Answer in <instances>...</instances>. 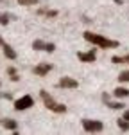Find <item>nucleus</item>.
<instances>
[{
    "mask_svg": "<svg viewBox=\"0 0 129 135\" xmlns=\"http://www.w3.org/2000/svg\"><path fill=\"white\" fill-rule=\"evenodd\" d=\"M2 126L4 128H7V130H18V124H16V121H13V119H4L2 121Z\"/></svg>",
    "mask_w": 129,
    "mask_h": 135,
    "instance_id": "nucleus-10",
    "label": "nucleus"
},
{
    "mask_svg": "<svg viewBox=\"0 0 129 135\" xmlns=\"http://www.w3.org/2000/svg\"><path fill=\"white\" fill-rule=\"evenodd\" d=\"M57 86H59V88H77L79 83H77L75 79H72V78H61L59 83H57Z\"/></svg>",
    "mask_w": 129,
    "mask_h": 135,
    "instance_id": "nucleus-5",
    "label": "nucleus"
},
{
    "mask_svg": "<svg viewBox=\"0 0 129 135\" xmlns=\"http://www.w3.org/2000/svg\"><path fill=\"white\" fill-rule=\"evenodd\" d=\"M7 74L11 76V79H13V81H18V79H20V78H18V74H16V70H14L13 67H9V69H7Z\"/></svg>",
    "mask_w": 129,
    "mask_h": 135,
    "instance_id": "nucleus-16",
    "label": "nucleus"
},
{
    "mask_svg": "<svg viewBox=\"0 0 129 135\" xmlns=\"http://www.w3.org/2000/svg\"><path fill=\"white\" fill-rule=\"evenodd\" d=\"M83 36H84L86 42L93 43V45H97V47H102V49H117L118 47L117 40H109V38H106V36H100V34H95V32L86 31Z\"/></svg>",
    "mask_w": 129,
    "mask_h": 135,
    "instance_id": "nucleus-1",
    "label": "nucleus"
},
{
    "mask_svg": "<svg viewBox=\"0 0 129 135\" xmlns=\"http://www.w3.org/2000/svg\"><path fill=\"white\" fill-rule=\"evenodd\" d=\"M0 45L4 47V54H6V58H9V60H16V52L13 51V47L7 45V43H4V40L0 38Z\"/></svg>",
    "mask_w": 129,
    "mask_h": 135,
    "instance_id": "nucleus-9",
    "label": "nucleus"
},
{
    "mask_svg": "<svg viewBox=\"0 0 129 135\" xmlns=\"http://www.w3.org/2000/svg\"><path fill=\"white\" fill-rule=\"evenodd\" d=\"M9 15H0V23H2V25H7V23H9Z\"/></svg>",
    "mask_w": 129,
    "mask_h": 135,
    "instance_id": "nucleus-17",
    "label": "nucleus"
},
{
    "mask_svg": "<svg viewBox=\"0 0 129 135\" xmlns=\"http://www.w3.org/2000/svg\"><path fill=\"white\" fill-rule=\"evenodd\" d=\"M113 95H115V97H118V99H122V97H127V95H129V90H127V88H122V86H118V88H115Z\"/></svg>",
    "mask_w": 129,
    "mask_h": 135,
    "instance_id": "nucleus-11",
    "label": "nucleus"
},
{
    "mask_svg": "<svg viewBox=\"0 0 129 135\" xmlns=\"http://www.w3.org/2000/svg\"><path fill=\"white\" fill-rule=\"evenodd\" d=\"M118 81L120 83H127L129 81V70H122V72L118 74Z\"/></svg>",
    "mask_w": 129,
    "mask_h": 135,
    "instance_id": "nucleus-15",
    "label": "nucleus"
},
{
    "mask_svg": "<svg viewBox=\"0 0 129 135\" xmlns=\"http://www.w3.org/2000/svg\"><path fill=\"white\" fill-rule=\"evenodd\" d=\"M124 119H127V121H129V110H126V112H124Z\"/></svg>",
    "mask_w": 129,
    "mask_h": 135,
    "instance_id": "nucleus-22",
    "label": "nucleus"
},
{
    "mask_svg": "<svg viewBox=\"0 0 129 135\" xmlns=\"http://www.w3.org/2000/svg\"><path fill=\"white\" fill-rule=\"evenodd\" d=\"M0 97H2V99H11L13 95H11V94H0Z\"/></svg>",
    "mask_w": 129,
    "mask_h": 135,
    "instance_id": "nucleus-21",
    "label": "nucleus"
},
{
    "mask_svg": "<svg viewBox=\"0 0 129 135\" xmlns=\"http://www.w3.org/2000/svg\"><path fill=\"white\" fill-rule=\"evenodd\" d=\"M32 104H34V99H32L31 95H23L20 99H16L14 101V108L16 110H27V108H32Z\"/></svg>",
    "mask_w": 129,
    "mask_h": 135,
    "instance_id": "nucleus-4",
    "label": "nucleus"
},
{
    "mask_svg": "<svg viewBox=\"0 0 129 135\" xmlns=\"http://www.w3.org/2000/svg\"><path fill=\"white\" fill-rule=\"evenodd\" d=\"M22 6H34V4H38V0H18Z\"/></svg>",
    "mask_w": 129,
    "mask_h": 135,
    "instance_id": "nucleus-19",
    "label": "nucleus"
},
{
    "mask_svg": "<svg viewBox=\"0 0 129 135\" xmlns=\"http://www.w3.org/2000/svg\"><path fill=\"white\" fill-rule=\"evenodd\" d=\"M52 70V65L50 63H41V65H36V69H34V74L36 76H45V74H49Z\"/></svg>",
    "mask_w": 129,
    "mask_h": 135,
    "instance_id": "nucleus-7",
    "label": "nucleus"
},
{
    "mask_svg": "<svg viewBox=\"0 0 129 135\" xmlns=\"http://www.w3.org/2000/svg\"><path fill=\"white\" fill-rule=\"evenodd\" d=\"M32 49H34V51H45V49H47V43L41 42V40H34V42H32Z\"/></svg>",
    "mask_w": 129,
    "mask_h": 135,
    "instance_id": "nucleus-12",
    "label": "nucleus"
},
{
    "mask_svg": "<svg viewBox=\"0 0 129 135\" xmlns=\"http://www.w3.org/2000/svg\"><path fill=\"white\" fill-rule=\"evenodd\" d=\"M45 51L47 52H54L56 51V45H54V43H47V49H45Z\"/></svg>",
    "mask_w": 129,
    "mask_h": 135,
    "instance_id": "nucleus-20",
    "label": "nucleus"
},
{
    "mask_svg": "<svg viewBox=\"0 0 129 135\" xmlns=\"http://www.w3.org/2000/svg\"><path fill=\"white\" fill-rule=\"evenodd\" d=\"M40 95H41L43 103H45V106H47L49 110H52V112H56V114H64V112H66V106H64V104H61V103H56V101H54V99L47 92H45V90H41V92H40Z\"/></svg>",
    "mask_w": 129,
    "mask_h": 135,
    "instance_id": "nucleus-2",
    "label": "nucleus"
},
{
    "mask_svg": "<svg viewBox=\"0 0 129 135\" xmlns=\"http://www.w3.org/2000/svg\"><path fill=\"white\" fill-rule=\"evenodd\" d=\"M77 58H79L81 61H84V63H92V61H95V60H97V54H95V51L79 52V54H77Z\"/></svg>",
    "mask_w": 129,
    "mask_h": 135,
    "instance_id": "nucleus-6",
    "label": "nucleus"
},
{
    "mask_svg": "<svg viewBox=\"0 0 129 135\" xmlns=\"http://www.w3.org/2000/svg\"><path fill=\"white\" fill-rule=\"evenodd\" d=\"M111 61L113 63H129V54H126V56H113Z\"/></svg>",
    "mask_w": 129,
    "mask_h": 135,
    "instance_id": "nucleus-14",
    "label": "nucleus"
},
{
    "mask_svg": "<svg viewBox=\"0 0 129 135\" xmlns=\"http://www.w3.org/2000/svg\"><path fill=\"white\" fill-rule=\"evenodd\" d=\"M122 2H124V0H115V4H118V6H120Z\"/></svg>",
    "mask_w": 129,
    "mask_h": 135,
    "instance_id": "nucleus-23",
    "label": "nucleus"
},
{
    "mask_svg": "<svg viewBox=\"0 0 129 135\" xmlns=\"http://www.w3.org/2000/svg\"><path fill=\"white\" fill-rule=\"evenodd\" d=\"M117 124H118V128H120L122 132H129V121H127V119H124V117H122V119H118Z\"/></svg>",
    "mask_w": 129,
    "mask_h": 135,
    "instance_id": "nucleus-13",
    "label": "nucleus"
},
{
    "mask_svg": "<svg viewBox=\"0 0 129 135\" xmlns=\"http://www.w3.org/2000/svg\"><path fill=\"white\" fill-rule=\"evenodd\" d=\"M102 101H104V103H106L108 106L111 108V110H122V108H126L122 103H115V101H111L108 94H102Z\"/></svg>",
    "mask_w": 129,
    "mask_h": 135,
    "instance_id": "nucleus-8",
    "label": "nucleus"
},
{
    "mask_svg": "<svg viewBox=\"0 0 129 135\" xmlns=\"http://www.w3.org/2000/svg\"><path fill=\"white\" fill-rule=\"evenodd\" d=\"M83 128L90 133H99L104 130V124L100 121H92V119H83Z\"/></svg>",
    "mask_w": 129,
    "mask_h": 135,
    "instance_id": "nucleus-3",
    "label": "nucleus"
},
{
    "mask_svg": "<svg viewBox=\"0 0 129 135\" xmlns=\"http://www.w3.org/2000/svg\"><path fill=\"white\" fill-rule=\"evenodd\" d=\"M38 13L40 15H47V16H56L57 15V11H45V9H40Z\"/></svg>",
    "mask_w": 129,
    "mask_h": 135,
    "instance_id": "nucleus-18",
    "label": "nucleus"
}]
</instances>
